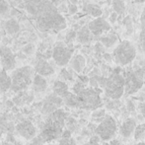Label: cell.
I'll return each instance as SVG.
<instances>
[{
  "mask_svg": "<svg viewBox=\"0 0 145 145\" xmlns=\"http://www.w3.org/2000/svg\"><path fill=\"white\" fill-rule=\"evenodd\" d=\"M118 131V125L115 118L110 115H106L105 118L100 121L96 128V133L102 140L109 141L116 136Z\"/></svg>",
  "mask_w": 145,
  "mask_h": 145,
  "instance_id": "cell-7",
  "label": "cell"
},
{
  "mask_svg": "<svg viewBox=\"0 0 145 145\" xmlns=\"http://www.w3.org/2000/svg\"><path fill=\"white\" fill-rule=\"evenodd\" d=\"M12 86V79L11 76L7 74L6 71L3 69L0 70V91L6 92L7 90L11 89Z\"/></svg>",
  "mask_w": 145,
  "mask_h": 145,
  "instance_id": "cell-18",
  "label": "cell"
},
{
  "mask_svg": "<svg viewBox=\"0 0 145 145\" xmlns=\"http://www.w3.org/2000/svg\"><path fill=\"white\" fill-rule=\"evenodd\" d=\"M76 11H77V7L75 5L69 6V12H70V14H74Z\"/></svg>",
  "mask_w": 145,
  "mask_h": 145,
  "instance_id": "cell-31",
  "label": "cell"
},
{
  "mask_svg": "<svg viewBox=\"0 0 145 145\" xmlns=\"http://www.w3.org/2000/svg\"><path fill=\"white\" fill-rule=\"evenodd\" d=\"M5 30L9 35H14V34H16L17 32H19L20 26H19V24H18V22L16 21V20L11 19V20H8V21L6 22Z\"/></svg>",
  "mask_w": 145,
  "mask_h": 145,
  "instance_id": "cell-23",
  "label": "cell"
},
{
  "mask_svg": "<svg viewBox=\"0 0 145 145\" xmlns=\"http://www.w3.org/2000/svg\"><path fill=\"white\" fill-rule=\"evenodd\" d=\"M125 80V91L124 94L132 95L136 93L143 85V73L140 70H129L124 76Z\"/></svg>",
  "mask_w": 145,
  "mask_h": 145,
  "instance_id": "cell-9",
  "label": "cell"
},
{
  "mask_svg": "<svg viewBox=\"0 0 145 145\" xmlns=\"http://www.w3.org/2000/svg\"><path fill=\"white\" fill-rule=\"evenodd\" d=\"M0 62L4 71H11L16 66V58L11 48L6 46H0Z\"/></svg>",
  "mask_w": 145,
  "mask_h": 145,
  "instance_id": "cell-11",
  "label": "cell"
},
{
  "mask_svg": "<svg viewBox=\"0 0 145 145\" xmlns=\"http://www.w3.org/2000/svg\"><path fill=\"white\" fill-rule=\"evenodd\" d=\"M35 69L31 66H23L17 68L11 73L12 86L11 90L16 93H20L30 87L33 84V81L36 76Z\"/></svg>",
  "mask_w": 145,
  "mask_h": 145,
  "instance_id": "cell-5",
  "label": "cell"
},
{
  "mask_svg": "<svg viewBox=\"0 0 145 145\" xmlns=\"http://www.w3.org/2000/svg\"><path fill=\"white\" fill-rule=\"evenodd\" d=\"M91 34L92 33L90 32L89 28L83 27L82 29L77 33L76 39L79 42H81V44H86V42L91 40Z\"/></svg>",
  "mask_w": 145,
  "mask_h": 145,
  "instance_id": "cell-22",
  "label": "cell"
},
{
  "mask_svg": "<svg viewBox=\"0 0 145 145\" xmlns=\"http://www.w3.org/2000/svg\"><path fill=\"white\" fill-rule=\"evenodd\" d=\"M70 66L75 72L81 73L84 70L85 66H86V59L81 54H76L70 60Z\"/></svg>",
  "mask_w": 145,
  "mask_h": 145,
  "instance_id": "cell-16",
  "label": "cell"
},
{
  "mask_svg": "<svg viewBox=\"0 0 145 145\" xmlns=\"http://www.w3.org/2000/svg\"><path fill=\"white\" fill-rule=\"evenodd\" d=\"M88 28H89L90 32L92 33V35L100 36V35H103L104 33H107L111 29V25L105 19L99 17L96 18L92 22H90L89 25H88Z\"/></svg>",
  "mask_w": 145,
  "mask_h": 145,
  "instance_id": "cell-13",
  "label": "cell"
},
{
  "mask_svg": "<svg viewBox=\"0 0 145 145\" xmlns=\"http://www.w3.org/2000/svg\"><path fill=\"white\" fill-rule=\"evenodd\" d=\"M34 69L37 74L40 75V76H42V77L50 76V75H52L54 73V67L46 61V59L40 58V57L38 58L36 64H35Z\"/></svg>",
  "mask_w": 145,
  "mask_h": 145,
  "instance_id": "cell-14",
  "label": "cell"
},
{
  "mask_svg": "<svg viewBox=\"0 0 145 145\" xmlns=\"http://www.w3.org/2000/svg\"><path fill=\"white\" fill-rule=\"evenodd\" d=\"M26 10L37 17V26L42 32L61 31L66 28L64 17L48 0H30L26 4Z\"/></svg>",
  "mask_w": 145,
  "mask_h": 145,
  "instance_id": "cell-1",
  "label": "cell"
},
{
  "mask_svg": "<svg viewBox=\"0 0 145 145\" xmlns=\"http://www.w3.org/2000/svg\"><path fill=\"white\" fill-rule=\"evenodd\" d=\"M139 46L145 52V7L140 17V32H139Z\"/></svg>",
  "mask_w": 145,
  "mask_h": 145,
  "instance_id": "cell-21",
  "label": "cell"
},
{
  "mask_svg": "<svg viewBox=\"0 0 145 145\" xmlns=\"http://www.w3.org/2000/svg\"><path fill=\"white\" fill-rule=\"evenodd\" d=\"M33 90H34L36 93H42V92H44L48 87V82H46V78L40 75L36 74L34 78V81H33L32 84Z\"/></svg>",
  "mask_w": 145,
  "mask_h": 145,
  "instance_id": "cell-17",
  "label": "cell"
},
{
  "mask_svg": "<svg viewBox=\"0 0 145 145\" xmlns=\"http://www.w3.org/2000/svg\"><path fill=\"white\" fill-rule=\"evenodd\" d=\"M110 20H111V22H116V13H113L111 15V17H110Z\"/></svg>",
  "mask_w": 145,
  "mask_h": 145,
  "instance_id": "cell-33",
  "label": "cell"
},
{
  "mask_svg": "<svg viewBox=\"0 0 145 145\" xmlns=\"http://www.w3.org/2000/svg\"><path fill=\"white\" fill-rule=\"evenodd\" d=\"M118 38L114 33H108L101 38V42L106 48H112L118 44Z\"/></svg>",
  "mask_w": 145,
  "mask_h": 145,
  "instance_id": "cell-20",
  "label": "cell"
},
{
  "mask_svg": "<svg viewBox=\"0 0 145 145\" xmlns=\"http://www.w3.org/2000/svg\"><path fill=\"white\" fill-rule=\"evenodd\" d=\"M44 144V141H42V139H40V137L39 136L38 138L35 137L34 139H32V143L30 145H42Z\"/></svg>",
  "mask_w": 145,
  "mask_h": 145,
  "instance_id": "cell-30",
  "label": "cell"
},
{
  "mask_svg": "<svg viewBox=\"0 0 145 145\" xmlns=\"http://www.w3.org/2000/svg\"><path fill=\"white\" fill-rule=\"evenodd\" d=\"M52 90H54V94H56V95L59 96L60 98H62V99L69 93L68 86L63 81H56L54 84V87H52Z\"/></svg>",
  "mask_w": 145,
  "mask_h": 145,
  "instance_id": "cell-19",
  "label": "cell"
},
{
  "mask_svg": "<svg viewBox=\"0 0 145 145\" xmlns=\"http://www.w3.org/2000/svg\"><path fill=\"white\" fill-rule=\"evenodd\" d=\"M113 57L115 62L120 66H126L130 64L136 57V48L129 40L120 42L113 52Z\"/></svg>",
  "mask_w": 145,
  "mask_h": 145,
  "instance_id": "cell-6",
  "label": "cell"
},
{
  "mask_svg": "<svg viewBox=\"0 0 145 145\" xmlns=\"http://www.w3.org/2000/svg\"><path fill=\"white\" fill-rule=\"evenodd\" d=\"M74 94L77 97V109L97 111L103 106L99 91L93 87L85 88L80 84H76Z\"/></svg>",
  "mask_w": 145,
  "mask_h": 145,
  "instance_id": "cell-3",
  "label": "cell"
},
{
  "mask_svg": "<svg viewBox=\"0 0 145 145\" xmlns=\"http://www.w3.org/2000/svg\"><path fill=\"white\" fill-rule=\"evenodd\" d=\"M52 54V57L58 66H65L70 62L71 58L73 57V48L66 46L64 42H58L54 44Z\"/></svg>",
  "mask_w": 145,
  "mask_h": 145,
  "instance_id": "cell-8",
  "label": "cell"
},
{
  "mask_svg": "<svg viewBox=\"0 0 145 145\" xmlns=\"http://www.w3.org/2000/svg\"><path fill=\"white\" fill-rule=\"evenodd\" d=\"M84 10L87 13H89L90 15H92L93 17H96V18H99L100 16L102 15V10L100 9L98 6L93 5V4H88V5H86Z\"/></svg>",
  "mask_w": 145,
  "mask_h": 145,
  "instance_id": "cell-25",
  "label": "cell"
},
{
  "mask_svg": "<svg viewBox=\"0 0 145 145\" xmlns=\"http://www.w3.org/2000/svg\"><path fill=\"white\" fill-rule=\"evenodd\" d=\"M104 92L106 97L112 100L121 98L125 91V80L124 76L118 71H114L108 78L104 79Z\"/></svg>",
  "mask_w": 145,
  "mask_h": 145,
  "instance_id": "cell-4",
  "label": "cell"
},
{
  "mask_svg": "<svg viewBox=\"0 0 145 145\" xmlns=\"http://www.w3.org/2000/svg\"><path fill=\"white\" fill-rule=\"evenodd\" d=\"M9 5L6 2V0H0V14H3L8 11Z\"/></svg>",
  "mask_w": 145,
  "mask_h": 145,
  "instance_id": "cell-28",
  "label": "cell"
},
{
  "mask_svg": "<svg viewBox=\"0 0 145 145\" xmlns=\"http://www.w3.org/2000/svg\"><path fill=\"white\" fill-rule=\"evenodd\" d=\"M16 130L23 138L27 140H32L37 134V129L35 125L29 120H24L16 125Z\"/></svg>",
  "mask_w": 145,
  "mask_h": 145,
  "instance_id": "cell-12",
  "label": "cell"
},
{
  "mask_svg": "<svg viewBox=\"0 0 145 145\" xmlns=\"http://www.w3.org/2000/svg\"><path fill=\"white\" fill-rule=\"evenodd\" d=\"M136 127H137L136 120L132 118H128L122 121L121 125L120 127V133L121 134V136L125 138L130 137L132 134H134Z\"/></svg>",
  "mask_w": 145,
  "mask_h": 145,
  "instance_id": "cell-15",
  "label": "cell"
},
{
  "mask_svg": "<svg viewBox=\"0 0 145 145\" xmlns=\"http://www.w3.org/2000/svg\"><path fill=\"white\" fill-rule=\"evenodd\" d=\"M133 135L134 139L136 141H140V140L145 139V123H141L139 125H137Z\"/></svg>",
  "mask_w": 145,
  "mask_h": 145,
  "instance_id": "cell-26",
  "label": "cell"
},
{
  "mask_svg": "<svg viewBox=\"0 0 145 145\" xmlns=\"http://www.w3.org/2000/svg\"><path fill=\"white\" fill-rule=\"evenodd\" d=\"M0 145H2V144H1V143H0Z\"/></svg>",
  "mask_w": 145,
  "mask_h": 145,
  "instance_id": "cell-35",
  "label": "cell"
},
{
  "mask_svg": "<svg viewBox=\"0 0 145 145\" xmlns=\"http://www.w3.org/2000/svg\"><path fill=\"white\" fill-rule=\"evenodd\" d=\"M62 104H64L62 98H60L54 93L50 94L44 101V104H42V113L48 116L50 115H52V113H54L56 111L60 109Z\"/></svg>",
  "mask_w": 145,
  "mask_h": 145,
  "instance_id": "cell-10",
  "label": "cell"
},
{
  "mask_svg": "<svg viewBox=\"0 0 145 145\" xmlns=\"http://www.w3.org/2000/svg\"><path fill=\"white\" fill-rule=\"evenodd\" d=\"M59 145H76L75 140L71 137L70 131H69V130L63 131L61 139H60V141H59Z\"/></svg>",
  "mask_w": 145,
  "mask_h": 145,
  "instance_id": "cell-24",
  "label": "cell"
},
{
  "mask_svg": "<svg viewBox=\"0 0 145 145\" xmlns=\"http://www.w3.org/2000/svg\"><path fill=\"white\" fill-rule=\"evenodd\" d=\"M113 8L116 14H122L124 11V3L122 0H114Z\"/></svg>",
  "mask_w": 145,
  "mask_h": 145,
  "instance_id": "cell-27",
  "label": "cell"
},
{
  "mask_svg": "<svg viewBox=\"0 0 145 145\" xmlns=\"http://www.w3.org/2000/svg\"><path fill=\"white\" fill-rule=\"evenodd\" d=\"M77 34L74 32V31H70L68 34L66 35V42H71L74 38H76Z\"/></svg>",
  "mask_w": 145,
  "mask_h": 145,
  "instance_id": "cell-29",
  "label": "cell"
},
{
  "mask_svg": "<svg viewBox=\"0 0 145 145\" xmlns=\"http://www.w3.org/2000/svg\"><path fill=\"white\" fill-rule=\"evenodd\" d=\"M137 145H145V143H143V142H140V143L137 144Z\"/></svg>",
  "mask_w": 145,
  "mask_h": 145,
  "instance_id": "cell-34",
  "label": "cell"
},
{
  "mask_svg": "<svg viewBox=\"0 0 145 145\" xmlns=\"http://www.w3.org/2000/svg\"><path fill=\"white\" fill-rule=\"evenodd\" d=\"M66 116V113L62 109H59L46 118L39 135L44 143L54 141L62 136Z\"/></svg>",
  "mask_w": 145,
  "mask_h": 145,
  "instance_id": "cell-2",
  "label": "cell"
},
{
  "mask_svg": "<svg viewBox=\"0 0 145 145\" xmlns=\"http://www.w3.org/2000/svg\"><path fill=\"white\" fill-rule=\"evenodd\" d=\"M140 113H141L142 116H143V118L145 120V102L141 105V107H140Z\"/></svg>",
  "mask_w": 145,
  "mask_h": 145,
  "instance_id": "cell-32",
  "label": "cell"
}]
</instances>
